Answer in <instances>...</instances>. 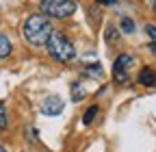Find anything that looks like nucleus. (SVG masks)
<instances>
[{"mask_svg":"<svg viewBox=\"0 0 156 152\" xmlns=\"http://www.w3.org/2000/svg\"><path fill=\"white\" fill-rule=\"evenodd\" d=\"M50 33H52V26L46 15H30L24 22V39L35 48L46 46Z\"/></svg>","mask_w":156,"mask_h":152,"instance_id":"obj_1","label":"nucleus"},{"mask_svg":"<svg viewBox=\"0 0 156 152\" xmlns=\"http://www.w3.org/2000/svg\"><path fill=\"white\" fill-rule=\"evenodd\" d=\"M46 48H48V54L58 63H67V61H72L76 56V50H74L72 42L63 33H56V31L50 33L48 42H46Z\"/></svg>","mask_w":156,"mask_h":152,"instance_id":"obj_2","label":"nucleus"},{"mask_svg":"<svg viewBox=\"0 0 156 152\" xmlns=\"http://www.w3.org/2000/svg\"><path fill=\"white\" fill-rule=\"evenodd\" d=\"M39 9H41V13L48 15V17L65 20V17L74 15L76 2L74 0H41V2H39Z\"/></svg>","mask_w":156,"mask_h":152,"instance_id":"obj_3","label":"nucleus"},{"mask_svg":"<svg viewBox=\"0 0 156 152\" xmlns=\"http://www.w3.org/2000/svg\"><path fill=\"white\" fill-rule=\"evenodd\" d=\"M134 63V59L130 54H119L117 56V61H115V65H113V78H115V83H126L128 81V67Z\"/></svg>","mask_w":156,"mask_h":152,"instance_id":"obj_4","label":"nucleus"},{"mask_svg":"<svg viewBox=\"0 0 156 152\" xmlns=\"http://www.w3.org/2000/svg\"><path fill=\"white\" fill-rule=\"evenodd\" d=\"M41 113L44 115H61L63 113V100L58 96H48L44 102H41Z\"/></svg>","mask_w":156,"mask_h":152,"instance_id":"obj_5","label":"nucleus"},{"mask_svg":"<svg viewBox=\"0 0 156 152\" xmlns=\"http://www.w3.org/2000/svg\"><path fill=\"white\" fill-rule=\"evenodd\" d=\"M139 83L145 85V87H152V85L156 83V72H154L152 67H143V70L139 72Z\"/></svg>","mask_w":156,"mask_h":152,"instance_id":"obj_6","label":"nucleus"},{"mask_svg":"<svg viewBox=\"0 0 156 152\" xmlns=\"http://www.w3.org/2000/svg\"><path fill=\"white\" fill-rule=\"evenodd\" d=\"M9 54H11V39H9L7 35L0 33V61L7 59Z\"/></svg>","mask_w":156,"mask_h":152,"instance_id":"obj_7","label":"nucleus"},{"mask_svg":"<svg viewBox=\"0 0 156 152\" xmlns=\"http://www.w3.org/2000/svg\"><path fill=\"white\" fill-rule=\"evenodd\" d=\"M83 98H85V89H83V85H80V83H74V85H72V100L78 102V100H83Z\"/></svg>","mask_w":156,"mask_h":152,"instance_id":"obj_8","label":"nucleus"},{"mask_svg":"<svg viewBox=\"0 0 156 152\" xmlns=\"http://www.w3.org/2000/svg\"><path fill=\"white\" fill-rule=\"evenodd\" d=\"M95 115H98V107L93 104V107H89V109L85 111V115H83V124H87V126H89V124L95 120Z\"/></svg>","mask_w":156,"mask_h":152,"instance_id":"obj_9","label":"nucleus"},{"mask_svg":"<svg viewBox=\"0 0 156 152\" xmlns=\"http://www.w3.org/2000/svg\"><path fill=\"white\" fill-rule=\"evenodd\" d=\"M145 33L150 35V39H152V46H150V48H152V52L156 54V26L147 24V26H145Z\"/></svg>","mask_w":156,"mask_h":152,"instance_id":"obj_10","label":"nucleus"},{"mask_svg":"<svg viewBox=\"0 0 156 152\" xmlns=\"http://www.w3.org/2000/svg\"><path fill=\"white\" fill-rule=\"evenodd\" d=\"M119 26H122V31H124V33H128V35L134 31V24H132L130 17H122V24H119Z\"/></svg>","mask_w":156,"mask_h":152,"instance_id":"obj_11","label":"nucleus"},{"mask_svg":"<svg viewBox=\"0 0 156 152\" xmlns=\"http://www.w3.org/2000/svg\"><path fill=\"white\" fill-rule=\"evenodd\" d=\"M7 126V111H5V104L0 102V128Z\"/></svg>","mask_w":156,"mask_h":152,"instance_id":"obj_12","label":"nucleus"},{"mask_svg":"<svg viewBox=\"0 0 156 152\" xmlns=\"http://www.w3.org/2000/svg\"><path fill=\"white\" fill-rule=\"evenodd\" d=\"M108 39L111 42H117V31L115 28H108Z\"/></svg>","mask_w":156,"mask_h":152,"instance_id":"obj_13","label":"nucleus"},{"mask_svg":"<svg viewBox=\"0 0 156 152\" xmlns=\"http://www.w3.org/2000/svg\"><path fill=\"white\" fill-rule=\"evenodd\" d=\"M98 2H100V5H106V7H113L117 0H98Z\"/></svg>","mask_w":156,"mask_h":152,"instance_id":"obj_14","label":"nucleus"},{"mask_svg":"<svg viewBox=\"0 0 156 152\" xmlns=\"http://www.w3.org/2000/svg\"><path fill=\"white\" fill-rule=\"evenodd\" d=\"M0 152H7V150H5V148H2V146H0Z\"/></svg>","mask_w":156,"mask_h":152,"instance_id":"obj_15","label":"nucleus"},{"mask_svg":"<svg viewBox=\"0 0 156 152\" xmlns=\"http://www.w3.org/2000/svg\"><path fill=\"white\" fill-rule=\"evenodd\" d=\"M154 7H156V0H154Z\"/></svg>","mask_w":156,"mask_h":152,"instance_id":"obj_16","label":"nucleus"}]
</instances>
